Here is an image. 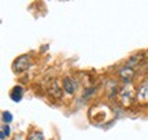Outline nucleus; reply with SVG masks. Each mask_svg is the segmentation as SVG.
I'll use <instances>...</instances> for the list:
<instances>
[{"label": "nucleus", "mask_w": 148, "mask_h": 140, "mask_svg": "<svg viewBox=\"0 0 148 140\" xmlns=\"http://www.w3.org/2000/svg\"><path fill=\"white\" fill-rule=\"evenodd\" d=\"M12 67H14V71H16V73L26 71V70L30 67V59H29V56H27V55H22L19 58H16Z\"/></svg>", "instance_id": "obj_1"}, {"label": "nucleus", "mask_w": 148, "mask_h": 140, "mask_svg": "<svg viewBox=\"0 0 148 140\" xmlns=\"http://www.w3.org/2000/svg\"><path fill=\"white\" fill-rule=\"evenodd\" d=\"M136 97H137L138 102H147L148 100V80L138 86V91H137Z\"/></svg>", "instance_id": "obj_2"}, {"label": "nucleus", "mask_w": 148, "mask_h": 140, "mask_svg": "<svg viewBox=\"0 0 148 140\" xmlns=\"http://www.w3.org/2000/svg\"><path fill=\"white\" fill-rule=\"evenodd\" d=\"M121 96H122V100H123V103L126 104V103H129L130 100H132V96H133V88L130 84H127V85H125L123 88H122V92H121Z\"/></svg>", "instance_id": "obj_3"}, {"label": "nucleus", "mask_w": 148, "mask_h": 140, "mask_svg": "<svg viewBox=\"0 0 148 140\" xmlns=\"http://www.w3.org/2000/svg\"><path fill=\"white\" fill-rule=\"evenodd\" d=\"M63 88H64V91L67 92V93H70V95H73L74 92H75V89H77L75 82L70 77H64L63 78Z\"/></svg>", "instance_id": "obj_4"}, {"label": "nucleus", "mask_w": 148, "mask_h": 140, "mask_svg": "<svg viewBox=\"0 0 148 140\" xmlns=\"http://www.w3.org/2000/svg\"><path fill=\"white\" fill-rule=\"evenodd\" d=\"M119 75H121V78H123L125 81H130L133 78V75H134V71H133L132 67L125 66L123 69L119 70Z\"/></svg>", "instance_id": "obj_5"}, {"label": "nucleus", "mask_w": 148, "mask_h": 140, "mask_svg": "<svg viewBox=\"0 0 148 140\" xmlns=\"http://www.w3.org/2000/svg\"><path fill=\"white\" fill-rule=\"evenodd\" d=\"M22 93H23V89H22V86H14L10 92V96L11 99L14 100V102H19L22 99Z\"/></svg>", "instance_id": "obj_6"}, {"label": "nucleus", "mask_w": 148, "mask_h": 140, "mask_svg": "<svg viewBox=\"0 0 148 140\" xmlns=\"http://www.w3.org/2000/svg\"><path fill=\"white\" fill-rule=\"evenodd\" d=\"M49 92H51V95L55 97H60V95H62V91H60V86L55 82V84H52V85L49 86Z\"/></svg>", "instance_id": "obj_7"}, {"label": "nucleus", "mask_w": 148, "mask_h": 140, "mask_svg": "<svg viewBox=\"0 0 148 140\" xmlns=\"http://www.w3.org/2000/svg\"><path fill=\"white\" fill-rule=\"evenodd\" d=\"M27 140H45V139H44L41 132H32L30 135L27 136Z\"/></svg>", "instance_id": "obj_8"}, {"label": "nucleus", "mask_w": 148, "mask_h": 140, "mask_svg": "<svg viewBox=\"0 0 148 140\" xmlns=\"http://www.w3.org/2000/svg\"><path fill=\"white\" fill-rule=\"evenodd\" d=\"M3 121H4V122H11V121H12V115H11V113L4 111V113H3Z\"/></svg>", "instance_id": "obj_9"}, {"label": "nucleus", "mask_w": 148, "mask_h": 140, "mask_svg": "<svg viewBox=\"0 0 148 140\" xmlns=\"http://www.w3.org/2000/svg\"><path fill=\"white\" fill-rule=\"evenodd\" d=\"M8 135H10V128H8V125H7V126H3V130H1V140Z\"/></svg>", "instance_id": "obj_10"}]
</instances>
